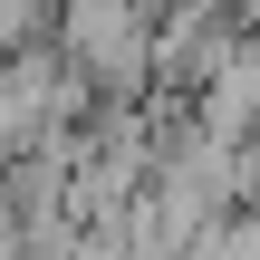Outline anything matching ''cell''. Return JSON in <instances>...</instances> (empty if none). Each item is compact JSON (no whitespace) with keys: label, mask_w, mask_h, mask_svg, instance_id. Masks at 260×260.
I'll use <instances>...</instances> for the list:
<instances>
[{"label":"cell","mask_w":260,"mask_h":260,"mask_svg":"<svg viewBox=\"0 0 260 260\" xmlns=\"http://www.w3.org/2000/svg\"><path fill=\"white\" fill-rule=\"evenodd\" d=\"M39 29H48V0H0V58H19Z\"/></svg>","instance_id":"1"}]
</instances>
